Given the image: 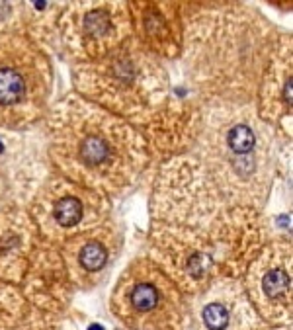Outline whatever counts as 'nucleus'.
<instances>
[{
	"instance_id": "obj_1",
	"label": "nucleus",
	"mask_w": 293,
	"mask_h": 330,
	"mask_svg": "<svg viewBox=\"0 0 293 330\" xmlns=\"http://www.w3.org/2000/svg\"><path fill=\"white\" fill-rule=\"evenodd\" d=\"M180 65L186 86L201 102H256L262 74L279 39L275 26L240 2H182Z\"/></svg>"
},
{
	"instance_id": "obj_2",
	"label": "nucleus",
	"mask_w": 293,
	"mask_h": 330,
	"mask_svg": "<svg viewBox=\"0 0 293 330\" xmlns=\"http://www.w3.org/2000/svg\"><path fill=\"white\" fill-rule=\"evenodd\" d=\"M41 133L57 174L104 196L135 186L153 156L139 129L78 94L49 108Z\"/></svg>"
},
{
	"instance_id": "obj_3",
	"label": "nucleus",
	"mask_w": 293,
	"mask_h": 330,
	"mask_svg": "<svg viewBox=\"0 0 293 330\" xmlns=\"http://www.w3.org/2000/svg\"><path fill=\"white\" fill-rule=\"evenodd\" d=\"M275 131L256 102L203 104L200 131L186 150L229 209L266 207L277 166Z\"/></svg>"
},
{
	"instance_id": "obj_4",
	"label": "nucleus",
	"mask_w": 293,
	"mask_h": 330,
	"mask_svg": "<svg viewBox=\"0 0 293 330\" xmlns=\"http://www.w3.org/2000/svg\"><path fill=\"white\" fill-rule=\"evenodd\" d=\"M262 213L229 209L196 225L153 221L149 258L184 295H200L219 279H238L268 242Z\"/></svg>"
},
{
	"instance_id": "obj_5",
	"label": "nucleus",
	"mask_w": 293,
	"mask_h": 330,
	"mask_svg": "<svg viewBox=\"0 0 293 330\" xmlns=\"http://www.w3.org/2000/svg\"><path fill=\"white\" fill-rule=\"evenodd\" d=\"M74 94L143 129L166 104L172 84L166 63L133 37L111 53L73 67Z\"/></svg>"
},
{
	"instance_id": "obj_6",
	"label": "nucleus",
	"mask_w": 293,
	"mask_h": 330,
	"mask_svg": "<svg viewBox=\"0 0 293 330\" xmlns=\"http://www.w3.org/2000/svg\"><path fill=\"white\" fill-rule=\"evenodd\" d=\"M53 69L24 32L0 34V129H32L51 108Z\"/></svg>"
},
{
	"instance_id": "obj_7",
	"label": "nucleus",
	"mask_w": 293,
	"mask_h": 330,
	"mask_svg": "<svg viewBox=\"0 0 293 330\" xmlns=\"http://www.w3.org/2000/svg\"><path fill=\"white\" fill-rule=\"evenodd\" d=\"M111 312L131 330H184V293L149 258L137 256L119 274L110 299Z\"/></svg>"
},
{
	"instance_id": "obj_8",
	"label": "nucleus",
	"mask_w": 293,
	"mask_h": 330,
	"mask_svg": "<svg viewBox=\"0 0 293 330\" xmlns=\"http://www.w3.org/2000/svg\"><path fill=\"white\" fill-rule=\"evenodd\" d=\"M28 213L39 237L59 246L65 240L92 231L110 221L111 202L108 196L82 188L69 178L51 172L28 203Z\"/></svg>"
},
{
	"instance_id": "obj_9",
	"label": "nucleus",
	"mask_w": 293,
	"mask_h": 330,
	"mask_svg": "<svg viewBox=\"0 0 293 330\" xmlns=\"http://www.w3.org/2000/svg\"><path fill=\"white\" fill-rule=\"evenodd\" d=\"M57 36L74 65L96 61L133 36L127 2H65L57 22Z\"/></svg>"
},
{
	"instance_id": "obj_10",
	"label": "nucleus",
	"mask_w": 293,
	"mask_h": 330,
	"mask_svg": "<svg viewBox=\"0 0 293 330\" xmlns=\"http://www.w3.org/2000/svg\"><path fill=\"white\" fill-rule=\"evenodd\" d=\"M225 211H229V207L221 202L188 152L165 158L151 198L153 221L196 225L215 219Z\"/></svg>"
},
{
	"instance_id": "obj_11",
	"label": "nucleus",
	"mask_w": 293,
	"mask_h": 330,
	"mask_svg": "<svg viewBox=\"0 0 293 330\" xmlns=\"http://www.w3.org/2000/svg\"><path fill=\"white\" fill-rule=\"evenodd\" d=\"M291 238H274L244 270V293L256 314L272 324L291 322Z\"/></svg>"
},
{
	"instance_id": "obj_12",
	"label": "nucleus",
	"mask_w": 293,
	"mask_h": 330,
	"mask_svg": "<svg viewBox=\"0 0 293 330\" xmlns=\"http://www.w3.org/2000/svg\"><path fill=\"white\" fill-rule=\"evenodd\" d=\"M49 174L43 133L0 129V211L28 207Z\"/></svg>"
},
{
	"instance_id": "obj_13",
	"label": "nucleus",
	"mask_w": 293,
	"mask_h": 330,
	"mask_svg": "<svg viewBox=\"0 0 293 330\" xmlns=\"http://www.w3.org/2000/svg\"><path fill=\"white\" fill-rule=\"evenodd\" d=\"M293 37L279 34L256 94V111L283 143H291L293 111Z\"/></svg>"
},
{
	"instance_id": "obj_14",
	"label": "nucleus",
	"mask_w": 293,
	"mask_h": 330,
	"mask_svg": "<svg viewBox=\"0 0 293 330\" xmlns=\"http://www.w3.org/2000/svg\"><path fill=\"white\" fill-rule=\"evenodd\" d=\"M121 244V231L113 225V221H106L104 225L73 237L55 248L63 258L71 283L80 289H88L94 287L113 266Z\"/></svg>"
},
{
	"instance_id": "obj_15",
	"label": "nucleus",
	"mask_w": 293,
	"mask_h": 330,
	"mask_svg": "<svg viewBox=\"0 0 293 330\" xmlns=\"http://www.w3.org/2000/svg\"><path fill=\"white\" fill-rule=\"evenodd\" d=\"M133 39L151 55L166 61H176L182 55L184 43V6L182 2H159L137 0L127 2Z\"/></svg>"
},
{
	"instance_id": "obj_16",
	"label": "nucleus",
	"mask_w": 293,
	"mask_h": 330,
	"mask_svg": "<svg viewBox=\"0 0 293 330\" xmlns=\"http://www.w3.org/2000/svg\"><path fill=\"white\" fill-rule=\"evenodd\" d=\"M201 113L203 104L190 92L188 86H184L182 94L172 88L166 104L141 129V133L149 143L151 152L157 150L159 154H165V158H170L192 147L200 131Z\"/></svg>"
},
{
	"instance_id": "obj_17",
	"label": "nucleus",
	"mask_w": 293,
	"mask_h": 330,
	"mask_svg": "<svg viewBox=\"0 0 293 330\" xmlns=\"http://www.w3.org/2000/svg\"><path fill=\"white\" fill-rule=\"evenodd\" d=\"M200 330H266L250 305L240 279H219L196 295Z\"/></svg>"
},
{
	"instance_id": "obj_18",
	"label": "nucleus",
	"mask_w": 293,
	"mask_h": 330,
	"mask_svg": "<svg viewBox=\"0 0 293 330\" xmlns=\"http://www.w3.org/2000/svg\"><path fill=\"white\" fill-rule=\"evenodd\" d=\"M39 238L26 207L0 211V279L10 285L22 283Z\"/></svg>"
},
{
	"instance_id": "obj_19",
	"label": "nucleus",
	"mask_w": 293,
	"mask_h": 330,
	"mask_svg": "<svg viewBox=\"0 0 293 330\" xmlns=\"http://www.w3.org/2000/svg\"><path fill=\"white\" fill-rule=\"evenodd\" d=\"M22 283H24L22 295L45 311L65 305L73 291V283L59 250L53 244L45 242L43 238H39L32 254Z\"/></svg>"
},
{
	"instance_id": "obj_20",
	"label": "nucleus",
	"mask_w": 293,
	"mask_h": 330,
	"mask_svg": "<svg viewBox=\"0 0 293 330\" xmlns=\"http://www.w3.org/2000/svg\"><path fill=\"white\" fill-rule=\"evenodd\" d=\"M65 2H22V32L43 51L59 39L57 22Z\"/></svg>"
},
{
	"instance_id": "obj_21",
	"label": "nucleus",
	"mask_w": 293,
	"mask_h": 330,
	"mask_svg": "<svg viewBox=\"0 0 293 330\" xmlns=\"http://www.w3.org/2000/svg\"><path fill=\"white\" fill-rule=\"evenodd\" d=\"M26 307L22 291L0 279V330H14L26 314Z\"/></svg>"
},
{
	"instance_id": "obj_22",
	"label": "nucleus",
	"mask_w": 293,
	"mask_h": 330,
	"mask_svg": "<svg viewBox=\"0 0 293 330\" xmlns=\"http://www.w3.org/2000/svg\"><path fill=\"white\" fill-rule=\"evenodd\" d=\"M22 32V2H0V34Z\"/></svg>"
},
{
	"instance_id": "obj_23",
	"label": "nucleus",
	"mask_w": 293,
	"mask_h": 330,
	"mask_svg": "<svg viewBox=\"0 0 293 330\" xmlns=\"http://www.w3.org/2000/svg\"><path fill=\"white\" fill-rule=\"evenodd\" d=\"M279 330H287V328H279Z\"/></svg>"
}]
</instances>
